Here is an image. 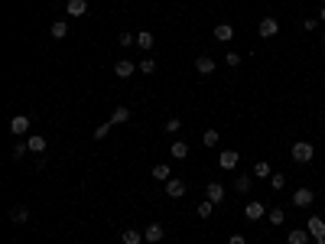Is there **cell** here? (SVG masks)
I'll return each mask as SVG.
<instances>
[{"label": "cell", "instance_id": "cell-1", "mask_svg": "<svg viewBox=\"0 0 325 244\" xmlns=\"http://www.w3.org/2000/svg\"><path fill=\"white\" fill-rule=\"evenodd\" d=\"M289 157H293L296 163H309V160L316 157V147H312L309 140H296L293 150H289Z\"/></svg>", "mask_w": 325, "mask_h": 244}, {"label": "cell", "instance_id": "cell-7", "mask_svg": "<svg viewBox=\"0 0 325 244\" xmlns=\"http://www.w3.org/2000/svg\"><path fill=\"white\" fill-rule=\"evenodd\" d=\"M186 189H189V186L182 179H176V176L166 182V196H169V199H182V196H186Z\"/></svg>", "mask_w": 325, "mask_h": 244}, {"label": "cell", "instance_id": "cell-37", "mask_svg": "<svg viewBox=\"0 0 325 244\" xmlns=\"http://www.w3.org/2000/svg\"><path fill=\"white\" fill-rule=\"evenodd\" d=\"M228 244H247V241H244L241 235H231V238H228Z\"/></svg>", "mask_w": 325, "mask_h": 244}, {"label": "cell", "instance_id": "cell-24", "mask_svg": "<svg viewBox=\"0 0 325 244\" xmlns=\"http://www.w3.org/2000/svg\"><path fill=\"white\" fill-rule=\"evenodd\" d=\"M250 186H254V173H250V176H238V179H234V189H238V192H247Z\"/></svg>", "mask_w": 325, "mask_h": 244}, {"label": "cell", "instance_id": "cell-20", "mask_svg": "<svg viewBox=\"0 0 325 244\" xmlns=\"http://www.w3.org/2000/svg\"><path fill=\"white\" fill-rule=\"evenodd\" d=\"M169 153H172L176 160H186V157H189V143H186V140H172Z\"/></svg>", "mask_w": 325, "mask_h": 244}, {"label": "cell", "instance_id": "cell-31", "mask_svg": "<svg viewBox=\"0 0 325 244\" xmlns=\"http://www.w3.org/2000/svg\"><path fill=\"white\" fill-rule=\"evenodd\" d=\"M111 127H114L111 121H108V124H98V127H94V140H104V137L111 134Z\"/></svg>", "mask_w": 325, "mask_h": 244}, {"label": "cell", "instance_id": "cell-33", "mask_svg": "<svg viewBox=\"0 0 325 244\" xmlns=\"http://www.w3.org/2000/svg\"><path fill=\"white\" fill-rule=\"evenodd\" d=\"M137 69L143 72V75H153V72H156V62H153V59H143V62H140Z\"/></svg>", "mask_w": 325, "mask_h": 244}, {"label": "cell", "instance_id": "cell-17", "mask_svg": "<svg viewBox=\"0 0 325 244\" xmlns=\"http://www.w3.org/2000/svg\"><path fill=\"white\" fill-rule=\"evenodd\" d=\"M127 121H130V108L127 104H117L114 114H111V124H127Z\"/></svg>", "mask_w": 325, "mask_h": 244}, {"label": "cell", "instance_id": "cell-36", "mask_svg": "<svg viewBox=\"0 0 325 244\" xmlns=\"http://www.w3.org/2000/svg\"><path fill=\"white\" fill-rule=\"evenodd\" d=\"M316 26H319V20H302V30H306V33H312Z\"/></svg>", "mask_w": 325, "mask_h": 244}, {"label": "cell", "instance_id": "cell-8", "mask_svg": "<svg viewBox=\"0 0 325 244\" xmlns=\"http://www.w3.org/2000/svg\"><path fill=\"white\" fill-rule=\"evenodd\" d=\"M244 215H247L250 221H260L263 215H267V205H263V202H247V205H244Z\"/></svg>", "mask_w": 325, "mask_h": 244}, {"label": "cell", "instance_id": "cell-25", "mask_svg": "<svg viewBox=\"0 0 325 244\" xmlns=\"http://www.w3.org/2000/svg\"><path fill=\"white\" fill-rule=\"evenodd\" d=\"M211 212H215V202H208V199H205V202H199V208H195V215H199V218H211Z\"/></svg>", "mask_w": 325, "mask_h": 244}, {"label": "cell", "instance_id": "cell-27", "mask_svg": "<svg viewBox=\"0 0 325 244\" xmlns=\"http://www.w3.org/2000/svg\"><path fill=\"white\" fill-rule=\"evenodd\" d=\"M267 221H270V225H283V221H286V212H283V208H270V212H267Z\"/></svg>", "mask_w": 325, "mask_h": 244}, {"label": "cell", "instance_id": "cell-30", "mask_svg": "<svg viewBox=\"0 0 325 244\" xmlns=\"http://www.w3.org/2000/svg\"><path fill=\"white\" fill-rule=\"evenodd\" d=\"M202 143H205V147H218V130H215V127L202 134Z\"/></svg>", "mask_w": 325, "mask_h": 244}, {"label": "cell", "instance_id": "cell-18", "mask_svg": "<svg viewBox=\"0 0 325 244\" xmlns=\"http://www.w3.org/2000/svg\"><path fill=\"white\" fill-rule=\"evenodd\" d=\"M306 228H309L312 238H325V221L322 218H309V221H306Z\"/></svg>", "mask_w": 325, "mask_h": 244}, {"label": "cell", "instance_id": "cell-11", "mask_svg": "<svg viewBox=\"0 0 325 244\" xmlns=\"http://www.w3.org/2000/svg\"><path fill=\"white\" fill-rule=\"evenodd\" d=\"M10 221H13V225H26V221H30V208H26V205H13V208H10Z\"/></svg>", "mask_w": 325, "mask_h": 244}, {"label": "cell", "instance_id": "cell-23", "mask_svg": "<svg viewBox=\"0 0 325 244\" xmlns=\"http://www.w3.org/2000/svg\"><path fill=\"white\" fill-rule=\"evenodd\" d=\"M267 176H273V173H270V163H267V160L254 163V179H267Z\"/></svg>", "mask_w": 325, "mask_h": 244}, {"label": "cell", "instance_id": "cell-26", "mask_svg": "<svg viewBox=\"0 0 325 244\" xmlns=\"http://www.w3.org/2000/svg\"><path fill=\"white\" fill-rule=\"evenodd\" d=\"M137 46H140V49H153V33H150V30L137 33Z\"/></svg>", "mask_w": 325, "mask_h": 244}, {"label": "cell", "instance_id": "cell-3", "mask_svg": "<svg viewBox=\"0 0 325 244\" xmlns=\"http://www.w3.org/2000/svg\"><path fill=\"white\" fill-rule=\"evenodd\" d=\"M312 202H316V192H312V189H306V186L293 192V205H296V208H309Z\"/></svg>", "mask_w": 325, "mask_h": 244}, {"label": "cell", "instance_id": "cell-19", "mask_svg": "<svg viewBox=\"0 0 325 244\" xmlns=\"http://www.w3.org/2000/svg\"><path fill=\"white\" fill-rule=\"evenodd\" d=\"M49 33H52V40H65L69 36V20H55Z\"/></svg>", "mask_w": 325, "mask_h": 244}, {"label": "cell", "instance_id": "cell-9", "mask_svg": "<svg viewBox=\"0 0 325 244\" xmlns=\"http://www.w3.org/2000/svg\"><path fill=\"white\" fill-rule=\"evenodd\" d=\"M205 199H208V202H225V186H221V182H208V189H205Z\"/></svg>", "mask_w": 325, "mask_h": 244}, {"label": "cell", "instance_id": "cell-13", "mask_svg": "<svg viewBox=\"0 0 325 244\" xmlns=\"http://www.w3.org/2000/svg\"><path fill=\"white\" fill-rule=\"evenodd\" d=\"M26 143H30V153H39V157L46 153V137H42V134H30Z\"/></svg>", "mask_w": 325, "mask_h": 244}, {"label": "cell", "instance_id": "cell-22", "mask_svg": "<svg viewBox=\"0 0 325 244\" xmlns=\"http://www.w3.org/2000/svg\"><path fill=\"white\" fill-rule=\"evenodd\" d=\"M309 241V228H293L289 231V244H306Z\"/></svg>", "mask_w": 325, "mask_h": 244}, {"label": "cell", "instance_id": "cell-4", "mask_svg": "<svg viewBox=\"0 0 325 244\" xmlns=\"http://www.w3.org/2000/svg\"><path fill=\"white\" fill-rule=\"evenodd\" d=\"M257 33H260L263 40L277 36V33H280V20H273V16H263V20H260V26H257Z\"/></svg>", "mask_w": 325, "mask_h": 244}, {"label": "cell", "instance_id": "cell-15", "mask_svg": "<svg viewBox=\"0 0 325 244\" xmlns=\"http://www.w3.org/2000/svg\"><path fill=\"white\" fill-rule=\"evenodd\" d=\"M215 40L218 42H231L234 40V26L231 23H218L215 26Z\"/></svg>", "mask_w": 325, "mask_h": 244}, {"label": "cell", "instance_id": "cell-21", "mask_svg": "<svg viewBox=\"0 0 325 244\" xmlns=\"http://www.w3.org/2000/svg\"><path fill=\"white\" fill-rule=\"evenodd\" d=\"M121 241H124V244H140V241H143V231H137V228H124Z\"/></svg>", "mask_w": 325, "mask_h": 244}, {"label": "cell", "instance_id": "cell-16", "mask_svg": "<svg viewBox=\"0 0 325 244\" xmlns=\"http://www.w3.org/2000/svg\"><path fill=\"white\" fill-rule=\"evenodd\" d=\"M195 72L211 75V72H215V59H211V55H199V59H195Z\"/></svg>", "mask_w": 325, "mask_h": 244}, {"label": "cell", "instance_id": "cell-14", "mask_svg": "<svg viewBox=\"0 0 325 244\" xmlns=\"http://www.w3.org/2000/svg\"><path fill=\"white\" fill-rule=\"evenodd\" d=\"M150 176H153L156 182H169V179H172V169H169L166 163H156L153 169H150Z\"/></svg>", "mask_w": 325, "mask_h": 244}, {"label": "cell", "instance_id": "cell-2", "mask_svg": "<svg viewBox=\"0 0 325 244\" xmlns=\"http://www.w3.org/2000/svg\"><path fill=\"white\" fill-rule=\"evenodd\" d=\"M238 163H241V153H238V150H221V153H218V166H221L225 173L238 169Z\"/></svg>", "mask_w": 325, "mask_h": 244}, {"label": "cell", "instance_id": "cell-34", "mask_svg": "<svg viewBox=\"0 0 325 244\" xmlns=\"http://www.w3.org/2000/svg\"><path fill=\"white\" fill-rule=\"evenodd\" d=\"M225 62H228V69H238V65H241V55H238V52H228Z\"/></svg>", "mask_w": 325, "mask_h": 244}, {"label": "cell", "instance_id": "cell-39", "mask_svg": "<svg viewBox=\"0 0 325 244\" xmlns=\"http://www.w3.org/2000/svg\"><path fill=\"white\" fill-rule=\"evenodd\" d=\"M319 42H322V46H325V33H322V40H319Z\"/></svg>", "mask_w": 325, "mask_h": 244}, {"label": "cell", "instance_id": "cell-10", "mask_svg": "<svg viewBox=\"0 0 325 244\" xmlns=\"http://www.w3.org/2000/svg\"><path fill=\"white\" fill-rule=\"evenodd\" d=\"M162 238H166V228H162V225H150V228L143 231V241H150V244H160Z\"/></svg>", "mask_w": 325, "mask_h": 244}, {"label": "cell", "instance_id": "cell-5", "mask_svg": "<svg viewBox=\"0 0 325 244\" xmlns=\"http://www.w3.org/2000/svg\"><path fill=\"white\" fill-rule=\"evenodd\" d=\"M10 134H13V137H26V134H30V118H26V114H16V118L10 121Z\"/></svg>", "mask_w": 325, "mask_h": 244}, {"label": "cell", "instance_id": "cell-6", "mask_svg": "<svg viewBox=\"0 0 325 244\" xmlns=\"http://www.w3.org/2000/svg\"><path fill=\"white\" fill-rule=\"evenodd\" d=\"M133 72H140V69L130 62V59H117V62H114V75H117V79H130Z\"/></svg>", "mask_w": 325, "mask_h": 244}, {"label": "cell", "instance_id": "cell-38", "mask_svg": "<svg viewBox=\"0 0 325 244\" xmlns=\"http://www.w3.org/2000/svg\"><path fill=\"white\" fill-rule=\"evenodd\" d=\"M319 20H322V23H325V7H322V10H319Z\"/></svg>", "mask_w": 325, "mask_h": 244}, {"label": "cell", "instance_id": "cell-29", "mask_svg": "<svg viewBox=\"0 0 325 244\" xmlns=\"http://www.w3.org/2000/svg\"><path fill=\"white\" fill-rule=\"evenodd\" d=\"M162 127H166V134H172V137H176L179 130H182V121H179V118H169V121H166Z\"/></svg>", "mask_w": 325, "mask_h": 244}, {"label": "cell", "instance_id": "cell-35", "mask_svg": "<svg viewBox=\"0 0 325 244\" xmlns=\"http://www.w3.org/2000/svg\"><path fill=\"white\" fill-rule=\"evenodd\" d=\"M133 42H137L133 33H121V46H133Z\"/></svg>", "mask_w": 325, "mask_h": 244}, {"label": "cell", "instance_id": "cell-32", "mask_svg": "<svg viewBox=\"0 0 325 244\" xmlns=\"http://www.w3.org/2000/svg\"><path fill=\"white\" fill-rule=\"evenodd\" d=\"M270 186H273V189L280 192L283 186H286V176H283V173H273V176H270Z\"/></svg>", "mask_w": 325, "mask_h": 244}, {"label": "cell", "instance_id": "cell-12", "mask_svg": "<svg viewBox=\"0 0 325 244\" xmlns=\"http://www.w3.org/2000/svg\"><path fill=\"white\" fill-rule=\"evenodd\" d=\"M65 13L69 16H85L88 13V0H69V3H65Z\"/></svg>", "mask_w": 325, "mask_h": 244}, {"label": "cell", "instance_id": "cell-28", "mask_svg": "<svg viewBox=\"0 0 325 244\" xmlns=\"http://www.w3.org/2000/svg\"><path fill=\"white\" fill-rule=\"evenodd\" d=\"M26 153H30V143H26V140H20V143L13 147V153H10V160H23Z\"/></svg>", "mask_w": 325, "mask_h": 244}]
</instances>
